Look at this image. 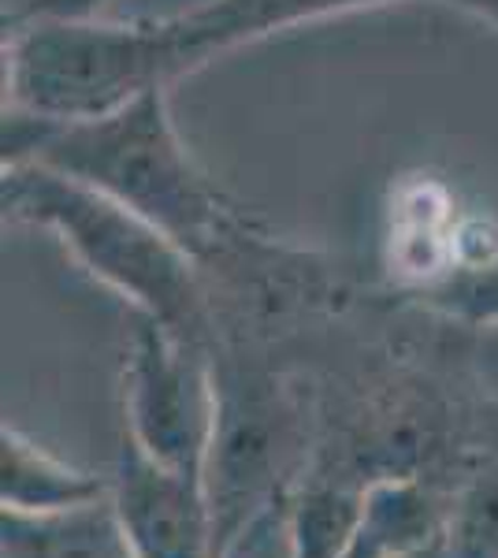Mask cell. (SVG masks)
<instances>
[{
    "label": "cell",
    "instance_id": "cell-5",
    "mask_svg": "<svg viewBox=\"0 0 498 558\" xmlns=\"http://www.w3.org/2000/svg\"><path fill=\"white\" fill-rule=\"evenodd\" d=\"M112 502L138 558H208L205 476L168 470L123 436Z\"/></svg>",
    "mask_w": 498,
    "mask_h": 558
},
{
    "label": "cell",
    "instance_id": "cell-13",
    "mask_svg": "<svg viewBox=\"0 0 498 558\" xmlns=\"http://www.w3.org/2000/svg\"><path fill=\"white\" fill-rule=\"evenodd\" d=\"M394 558H454V547H450L447 529H442L436 539H428V544L413 547V551H405V555H394Z\"/></svg>",
    "mask_w": 498,
    "mask_h": 558
},
{
    "label": "cell",
    "instance_id": "cell-3",
    "mask_svg": "<svg viewBox=\"0 0 498 558\" xmlns=\"http://www.w3.org/2000/svg\"><path fill=\"white\" fill-rule=\"evenodd\" d=\"M186 78L165 20L4 23V108L41 120H97Z\"/></svg>",
    "mask_w": 498,
    "mask_h": 558
},
{
    "label": "cell",
    "instance_id": "cell-2",
    "mask_svg": "<svg viewBox=\"0 0 498 558\" xmlns=\"http://www.w3.org/2000/svg\"><path fill=\"white\" fill-rule=\"evenodd\" d=\"M0 209L12 223L52 231L89 276L131 299L171 336L202 343L208 324L202 265L146 216L41 165H8L0 172Z\"/></svg>",
    "mask_w": 498,
    "mask_h": 558
},
{
    "label": "cell",
    "instance_id": "cell-8",
    "mask_svg": "<svg viewBox=\"0 0 498 558\" xmlns=\"http://www.w3.org/2000/svg\"><path fill=\"white\" fill-rule=\"evenodd\" d=\"M0 499L12 514H63V510L108 499V484L68 470L15 428H4L0 436Z\"/></svg>",
    "mask_w": 498,
    "mask_h": 558
},
{
    "label": "cell",
    "instance_id": "cell-4",
    "mask_svg": "<svg viewBox=\"0 0 498 558\" xmlns=\"http://www.w3.org/2000/svg\"><path fill=\"white\" fill-rule=\"evenodd\" d=\"M216 432L220 399L202 343L146 317L126 357V436L168 470L205 476Z\"/></svg>",
    "mask_w": 498,
    "mask_h": 558
},
{
    "label": "cell",
    "instance_id": "cell-10",
    "mask_svg": "<svg viewBox=\"0 0 498 558\" xmlns=\"http://www.w3.org/2000/svg\"><path fill=\"white\" fill-rule=\"evenodd\" d=\"M432 310L469 324H491L498 320V254L476 265H458L436 283L413 291Z\"/></svg>",
    "mask_w": 498,
    "mask_h": 558
},
{
    "label": "cell",
    "instance_id": "cell-1",
    "mask_svg": "<svg viewBox=\"0 0 498 558\" xmlns=\"http://www.w3.org/2000/svg\"><path fill=\"white\" fill-rule=\"evenodd\" d=\"M8 165H41L146 216L197 265L265 250L250 220L190 157L171 120L168 89H149L97 120H41L4 108Z\"/></svg>",
    "mask_w": 498,
    "mask_h": 558
},
{
    "label": "cell",
    "instance_id": "cell-6",
    "mask_svg": "<svg viewBox=\"0 0 498 558\" xmlns=\"http://www.w3.org/2000/svg\"><path fill=\"white\" fill-rule=\"evenodd\" d=\"M384 4H410V0H208V4L171 15L165 23L171 38H175L183 71L194 75V71H202L216 57L239 49V45L260 41L279 31H294V26L305 23L331 20V15H350Z\"/></svg>",
    "mask_w": 498,
    "mask_h": 558
},
{
    "label": "cell",
    "instance_id": "cell-11",
    "mask_svg": "<svg viewBox=\"0 0 498 558\" xmlns=\"http://www.w3.org/2000/svg\"><path fill=\"white\" fill-rule=\"evenodd\" d=\"M447 539L454 558H498V473L476 484L461 514L450 521Z\"/></svg>",
    "mask_w": 498,
    "mask_h": 558
},
{
    "label": "cell",
    "instance_id": "cell-7",
    "mask_svg": "<svg viewBox=\"0 0 498 558\" xmlns=\"http://www.w3.org/2000/svg\"><path fill=\"white\" fill-rule=\"evenodd\" d=\"M4 558H138L116 502H89L63 514L4 510Z\"/></svg>",
    "mask_w": 498,
    "mask_h": 558
},
{
    "label": "cell",
    "instance_id": "cell-9",
    "mask_svg": "<svg viewBox=\"0 0 498 558\" xmlns=\"http://www.w3.org/2000/svg\"><path fill=\"white\" fill-rule=\"evenodd\" d=\"M442 533L439 510L413 481H379L361 495V514L342 558H394Z\"/></svg>",
    "mask_w": 498,
    "mask_h": 558
},
{
    "label": "cell",
    "instance_id": "cell-12",
    "mask_svg": "<svg viewBox=\"0 0 498 558\" xmlns=\"http://www.w3.org/2000/svg\"><path fill=\"white\" fill-rule=\"evenodd\" d=\"M108 0H23L20 8L4 15V23H26V20H83L97 15Z\"/></svg>",
    "mask_w": 498,
    "mask_h": 558
}]
</instances>
